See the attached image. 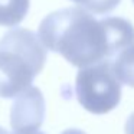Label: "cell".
Returning <instances> with one entry per match:
<instances>
[{
	"label": "cell",
	"instance_id": "obj_1",
	"mask_svg": "<svg viewBox=\"0 0 134 134\" xmlns=\"http://www.w3.org/2000/svg\"><path fill=\"white\" fill-rule=\"evenodd\" d=\"M38 38L46 49L84 68L114 58L134 43V26L122 18L95 19L82 7H66L41 22Z\"/></svg>",
	"mask_w": 134,
	"mask_h": 134
},
{
	"label": "cell",
	"instance_id": "obj_2",
	"mask_svg": "<svg viewBox=\"0 0 134 134\" xmlns=\"http://www.w3.org/2000/svg\"><path fill=\"white\" fill-rule=\"evenodd\" d=\"M46 51L38 35L13 27L0 39V97L15 98L43 69Z\"/></svg>",
	"mask_w": 134,
	"mask_h": 134
},
{
	"label": "cell",
	"instance_id": "obj_3",
	"mask_svg": "<svg viewBox=\"0 0 134 134\" xmlns=\"http://www.w3.org/2000/svg\"><path fill=\"white\" fill-rule=\"evenodd\" d=\"M75 94L79 104L92 114H107L120 104L121 84L111 68V59L79 69L75 79Z\"/></svg>",
	"mask_w": 134,
	"mask_h": 134
},
{
	"label": "cell",
	"instance_id": "obj_4",
	"mask_svg": "<svg viewBox=\"0 0 134 134\" xmlns=\"http://www.w3.org/2000/svg\"><path fill=\"white\" fill-rule=\"evenodd\" d=\"M45 98L41 90L27 87L16 95L10 110V124L15 133L38 131L45 120Z\"/></svg>",
	"mask_w": 134,
	"mask_h": 134
},
{
	"label": "cell",
	"instance_id": "obj_5",
	"mask_svg": "<svg viewBox=\"0 0 134 134\" xmlns=\"http://www.w3.org/2000/svg\"><path fill=\"white\" fill-rule=\"evenodd\" d=\"M111 68L120 84L134 88V43L121 49L114 56Z\"/></svg>",
	"mask_w": 134,
	"mask_h": 134
},
{
	"label": "cell",
	"instance_id": "obj_6",
	"mask_svg": "<svg viewBox=\"0 0 134 134\" xmlns=\"http://www.w3.org/2000/svg\"><path fill=\"white\" fill-rule=\"evenodd\" d=\"M29 0H0V26L15 27L26 18Z\"/></svg>",
	"mask_w": 134,
	"mask_h": 134
},
{
	"label": "cell",
	"instance_id": "obj_7",
	"mask_svg": "<svg viewBox=\"0 0 134 134\" xmlns=\"http://www.w3.org/2000/svg\"><path fill=\"white\" fill-rule=\"evenodd\" d=\"M72 2L88 12H92L95 15H105L113 12L121 0H72Z\"/></svg>",
	"mask_w": 134,
	"mask_h": 134
},
{
	"label": "cell",
	"instance_id": "obj_8",
	"mask_svg": "<svg viewBox=\"0 0 134 134\" xmlns=\"http://www.w3.org/2000/svg\"><path fill=\"white\" fill-rule=\"evenodd\" d=\"M125 134H134V113L127 118V122H125Z\"/></svg>",
	"mask_w": 134,
	"mask_h": 134
},
{
	"label": "cell",
	"instance_id": "obj_9",
	"mask_svg": "<svg viewBox=\"0 0 134 134\" xmlns=\"http://www.w3.org/2000/svg\"><path fill=\"white\" fill-rule=\"evenodd\" d=\"M62 134H85L82 130H78V128H69V130H65Z\"/></svg>",
	"mask_w": 134,
	"mask_h": 134
},
{
	"label": "cell",
	"instance_id": "obj_10",
	"mask_svg": "<svg viewBox=\"0 0 134 134\" xmlns=\"http://www.w3.org/2000/svg\"><path fill=\"white\" fill-rule=\"evenodd\" d=\"M13 134H43V133H41V131H32V133H13Z\"/></svg>",
	"mask_w": 134,
	"mask_h": 134
},
{
	"label": "cell",
	"instance_id": "obj_11",
	"mask_svg": "<svg viewBox=\"0 0 134 134\" xmlns=\"http://www.w3.org/2000/svg\"><path fill=\"white\" fill-rule=\"evenodd\" d=\"M0 134H9V133H7V131L4 130V128H2V127H0Z\"/></svg>",
	"mask_w": 134,
	"mask_h": 134
},
{
	"label": "cell",
	"instance_id": "obj_12",
	"mask_svg": "<svg viewBox=\"0 0 134 134\" xmlns=\"http://www.w3.org/2000/svg\"><path fill=\"white\" fill-rule=\"evenodd\" d=\"M133 2H134V0H133Z\"/></svg>",
	"mask_w": 134,
	"mask_h": 134
}]
</instances>
